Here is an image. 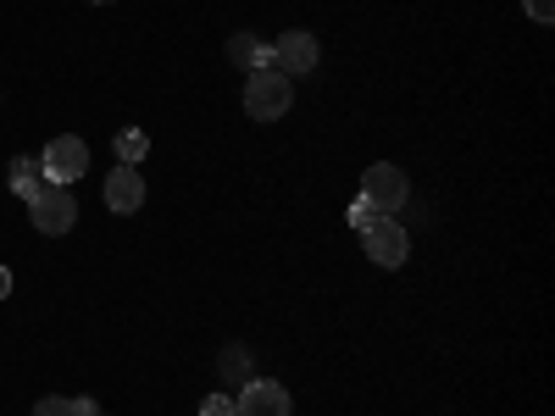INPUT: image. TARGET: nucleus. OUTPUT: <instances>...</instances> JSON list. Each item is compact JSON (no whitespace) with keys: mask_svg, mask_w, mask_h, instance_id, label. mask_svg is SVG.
Segmentation results:
<instances>
[{"mask_svg":"<svg viewBox=\"0 0 555 416\" xmlns=\"http://www.w3.org/2000/svg\"><path fill=\"white\" fill-rule=\"evenodd\" d=\"M295 106V78H284L278 67L245 73V117L250 122H278Z\"/></svg>","mask_w":555,"mask_h":416,"instance_id":"nucleus-1","label":"nucleus"},{"mask_svg":"<svg viewBox=\"0 0 555 416\" xmlns=\"http://www.w3.org/2000/svg\"><path fill=\"white\" fill-rule=\"evenodd\" d=\"M361 200L373 206L378 217H395V211L411 206V178L400 167H389V161H373L361 172Z\"/></svg>","mask_w":555,"mask_h":416,"instance_id":"nucleus-2","label":"nucleus"},{"mask_svg":"<svg viewBox=\"0 0 555 416\" xmlns=\"http://www.w3.org/2000/svg\"><path fill=\"white\" fill-rule=\"evenodd\" d=\"M28 217H34V234L62 239V234H73V227H78V200L62 190V183H44V190L28 200Z\"/></svg>","mask_w":555,"mask_h":416,"instance_id":"nucleus-3","label":"nucleus"},{"mask_svg":"<svg viewBox=\"0 0 555 416\" xmlns=\"http://www.w3.org/2000/svg\"><path fill=\"white\" fill-rule=\"evenodd\" d=\"M361 250H366V261L373 266H405L411 261V234L395 222V217H378L373 227H361Z\"/></svg>","mask_w":555,"mask_h":416,"instance_id":"nucleus-4","label":"nucleus"},{"mask_svg":"<svg viewBox=\"0 0 555 416\" xmlns=\"http://www.w3.org/2000/svg\"><path fill=\"white\" fill-rule=\"evenodd\" d=\"M83 167H89V145L78 133H56L51 145H44V156H39V172H44V183H78L83 178Z\"/></svg>","mask_w":555,"mask_h":416,"instance_id":"nucleus-5","label":"nucleus"},{"mask_svg":"<svg viewBox=\"0 0 555 416\" xmlns=\"http://www.w3.org/2000/svg\"><path fill=\"white\" fill-rule=\"evenodd\" d=\"M317 62H322L317 34H306V28L278 34V44H272V67L284 73V78H306V73H317Z\"/></svg>","mask_w":555,"mask_h":416,"instance_id":"nucleus-6","label":"nucleus"},{"mask_svg":"<svg viewBox=\"0 0 555 416\" xmlns=\"http://www.w3.org/2000/svg\"><path fill=\"white\" fill-rule=\"evenodd\" d=\"M234 405H240V416H295V400L278 378H250Z\"/></svg>","mask_w":555,"mask_h":416,"instance_id":"nucleus-7","label":"nucleus"},{"mask_svg":"<svg viewBox=\"0 0 555 416\" xmlns=\"http://www.w3.org/2000/svg\"><path fill=\"white\" fill-rule=\"evenodd\" d=\"M106 206L117 217H133L139 206H145V178H139V167H112L106 178Z\"/></svg>","mask_w":555,"mask_h":416,"instance_id":"nucleus-8","label":"nucleus"},{"mask_svg":"<svg viewBox=\"0 0 555 416\" xmlns=\"http://www.w3.org/2000/svg\"><path fill=\"white\" fill-rule=\"evenodd\" d=\"M228 62H234L240 73H261V67H272V44L256 39V34H234L228 39Z\"/></svg>","mask_w":555,"mask_h":416,"instance_id":"nucleus-9","label":"nucleus"},{"mask_svg":"<svg viewBox=\"0 0 555 416\" xmlns=\"http://www.w3.org/2000/svg\"><path fill=\"white\" fill-rule=\"evenodd\" d=\"M217 373H222V384H228V389H245V384L256 378V361H250V350H245V344H228V350L217 355Z\"/></svg>","mask_w":555,"mask_h":416,"instance_id":"nucleus-10","label":"nucleus"},{"mask_svg":"<svg viewBox=\"0 0 555 416\" xmlns=\"http://www.w3.org/2000/svg\"><path fill=\"white\" fill-rule=\"evenodd\" d=\"M151 156V133L145 128H122L117 133V167H139Z\"/></svg>","mask_w":555,"mask_h":416,"instance_id":"nucleus-11","label":"nucleus"},{"mask_svg":"<svg viewBox=\"0 0 555 416\" xmlns=\"http://www.w3.org/2000/svg\"><path fill=\"white\" fill-rule=\"evenodd\" d=\"M12 190H17L23 200H34V195L44 190V172H39L34 156H12Z\"/></svg>","mask_w":555,"mask_h":416,"instance_id":"nucleus-12","label":"nucleus"},{"mask_svg":"<svg viewBox=\"0 0 555 416\" xmlns=\"http://www.w3.org/2000/svg\"><path fill=\"white\" fill-rule=\"evenodd\" d=\"M201 416H240V405H234V394H217V389H211V394L201 400Z\"/></svg>","mask_w":555,"mask_h":416,"instance_id":"nucleus-13","label":"nucleus"},{"mask_svg":"<svg viewBox=\"0 0 555 416\" xmlns=\"http://www.w3.org/2000/svg\"><path fill=\"white\" fill-rule=\"evenodd\" d=\"M34 416H78V411H73V400H62V394H44V400L34 405Z\"/></svg>","mask_w":555,"mask_h":416,"instance_id":"nucleus-14","label":"nucleus"},{"mask_svg":"<svg viewBox=\"0 0 555 416\" xmlns=\"http://www.w3.org/2000/svg\"><path fill=\"white\" fill-rule=\"evenodd\" d=\"M373 222H378V211H373V206H366V200L356 195V206H350V227L361 234V227H373Z\"/></svg>","mask_w":555,"mask_h":416,"instance_id":"nucleus-15","label":"nucleus"},{"mask_svg":"<svg viewBox=\"0 0 555 416\" xmlns=\"http://www.w3.org/2000/svg\"><path fill=\"white\" fill-rule=\"evenodd\" d=\"M528 17L533 23H550L555 17V0H528Z\"/></svg>","mask_w":555,"mask_h":416,"instance_id":"nucleus-16","label":"nucleus"},{"mask_svg":"<svg viewBox=\"0 0 555 416\" xmlns=\"http://www.w3.org/2000/svg\"><path fill=\"white\" fill-rule=\"evenodd\" d=\"M73 411H78V416H101V405L89 400V394H78V400H73Z\"/></svg>","mask_w":555,"mask_h":416,"instance_id":"nucleus-17","label":"nucleus"},{"mask_svg":"<svg viewBox=\"0 0 555 416\" xmlns=\"http://www.w3.org/2000/svg\"><path fill=\"white\" fill-rule=\"evenodd\" d=\"M7 295H12V272H7V266H0V300H7Z\"/></svg>","mask_w":555,"mask_h":416,"instance_id":"nucleus-18","label":"nucleus"},{"mask_svg":"<svg viewBox=\"0 0 555 416\" xmlns=\"http://www.w3.org/2000/svg\"><path fill=\"white\" fill-rule=\"evenodd\" d=\"M95 6H112V0H95Z\"/></svg>","mask_w":555,"mask_h":416,"instance_id":"nucleus-19","label":"nucleus"}]
</instances>
